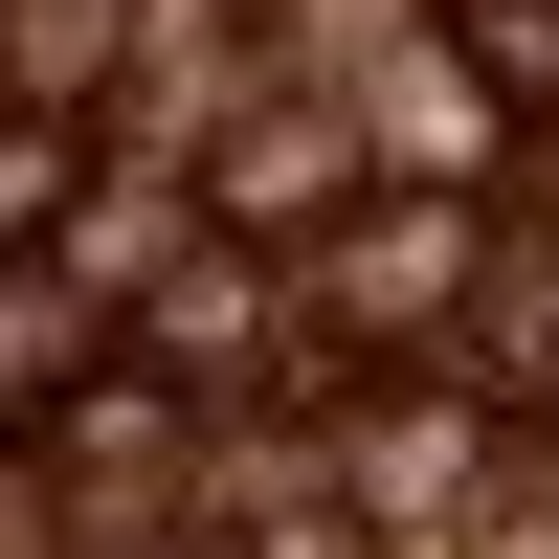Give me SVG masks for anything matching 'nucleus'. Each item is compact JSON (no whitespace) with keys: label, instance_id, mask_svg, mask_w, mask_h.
<instances>
[{"label":"nucleus","instance_id":"f257e3e1","mask_svg":"<svg viewBox=\"0 0 559 559\" xmlns=\"http://www.w3.org/2000/svg\"><path fill=\"white\" fill-rule=\"evenodd\" d=\"M471 247H492L471 179L336 202V247H313V292H292V336H313V358H403V336H448V313H471Z\"/></svg>","mask_w":559,"mask_h":559},{"label":"nucleus","instance_id":"f03ea898","mask_svg":"<svg viewBox=\"0 0 559 559\" xmlns=\"http://www.w3.org/2000/svg\"><path fill=\"white\" fill-rule=\"evenodd\" d=\"M179 448H202V403H179L157 381V358H134V381H68V403H45V515H68V537H157L179 515Z\"/></svg>","mask_w":559,"mask_h":559},{"label":"nucleus","instance_id":"7ed1b4c3","mask_svg":"<svg viewBox=\"0 0 559 559\" xmlns=\"http://www.w3.org/2000/svg\"><path fill=\"white\" fill-rule=\"evenodd\" d=\"M336 179H358L336 112H247V134L202 157V224H224V247H292V224H336Z\"/></svg>","mask_w":559,"mask_h":559},{"label":"nucleus","instance_id":"20e7f679","mask_svg":"<svg viewBox=\"0 0 559 559\" xmlns=\"http://www.w3.org/2000/svg\"><path fill=\"white\" fill-rule=\"evenodd\" d=\"M448 68L492 112H559V0H448Z\"/></svg>","mask_w":559,"mask_h":559},{"label":"nucleus","instance_id":"39448f33","mask_svg":"<svg viewBox=\"0 0 559 559\" xmlns=\"http://www.w3.org/2000/svg\"><path fill=\"white\" fill-rule=\"evenodd\" d=\"M471 515H492V559H559V426H492Z\"/></svg>","mask_w":559,"mask_h":559}]
</instances>
